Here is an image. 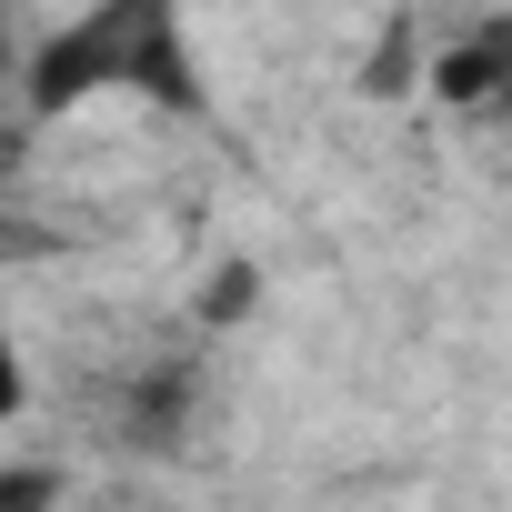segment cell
<instances>
[{
	"mask_svg": "<svg viewBox=\"0 0 512 512\" xmlns=\"http://www.w3.org/2000/svg\"><path fill=\"white\" fill-rule=\"evenodd\" d=\"M101 91H141L151 111H201V71L181 41V0H91L41 51H21V101L31 121H61Z\"/></svg>",
	"mask_w": 512,
	"mask_h": 512,
	"instance_id": "cell-1",
	"label": "cell"
},
{
	"mask_svg": "<svg viewBox=\"0 0 512 512\" xmlns=\"http://www.w3.org/2000/svg\"><path fill=\"white\" fill-rule=\"evenodd\" d=\"M422 71H432V91H442L452 111H492V101H512V11H492V21L452 31Z\"/></svg>",
	"mask_w": 512,
	"mask_h": 512,
	"instance_id": "cell-2",
	"label": "cell"
},
{
	"mask_svg": "<svg viewBox=\"0 0 512 512\" xmlns=\"http://www.w3.org/2000/svg\"><path fill=\"white\" fill-rule=\"evenodd\" d=\"M191 412H201V372L191 362H151V372L121 382V442L131 452H181Z\"/></svg>",
	"mask_w": 512,
	"mask_h": 512,
	"instance_id": "cell-3",
	"label": "cell"
},
{
	"mask_svg": "<svg viewBox=\"0 0 512 512\" xmlns=\"http://www.w3.org/2000/svg\"><path fill=\"white\" fill-rule=\"evenodd\" d=\"M251 292H262V272H251V262H221V272L201 282V302H191V312H201V322H241V312H251Z\"/></svg>",
	"mask_w": 512,
	"mask_h": 512,
	"instance_id": "cell-4",
	"label": "cell"
},
{
	"mask_svg": "<svg viewBox=\"0 0 512 512\" xmlns=\"http://www.w3.org/2000/svg\"><path fill=\"white\" fill-rule=\"evenodd\" d=\"M0 512H61V472L51 462H11L0 472Z\"/></svg>",
	"mask_w": 512,
	"mask_h": 512,
	"instance_id": "cell-5",
	"label": "cell"
},
{
	"mask_svg": "<svg viewBox=\"0 0 512 512\" xmlns=\"http://www.w3.org/2000/svg\"><path fill=\"white\" fill-rule=\"evenodd\" d=\"M402 81H412V21H392L382 61H362V91H402Z\"/></svg>",
	"mask_w": 512,
	"mask_h": 512,
	"instance_id": "cell-6",
	"label": "cell"
},
{
	"mask_svg": "<svg viewBox=\"0 0 512 512\" xmlns=\"http://www.w3.org/2000/svg\"><path fill=\"white\" fill-rule=\"evenodd\" d=\"M21 402H31V372H21V342H11V322H0V422H21Z\"/></svg>",
	"mask_w": 512,
	"mask_h": 512,
	"instance_id": "cell-7",
	"label": "cell"
},
{
	"mask_svg": "<svg viewBox=\"0 0 512 512\" xmlns=\"http://www.w3.org/2000/svg\"><path fill=\"white\" fill-rule=\"evenodd\" d=\"M0 71H11V31H0Z\"/></svg>",
	"mask_w": 512,
	"mask_h": 512,
	"instance_id": "cell-8",
	"label": "cell"
}]
</instances>
